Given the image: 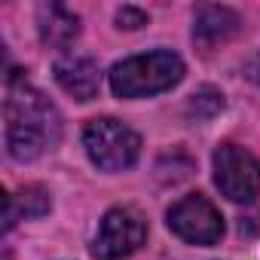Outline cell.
Wrapping results in <instances>:
<instances>
[{
	"instance_id": "cell-1",
	"label": "cell",
	"mask_w": 260,
	"mask_h": 260,
	"mask_svg": "<svg viewBox=\"0 0 260 260\" xmlns=\"http://www.w3.org/2000/svg\"><path fill=\"white\" fill-rule=\"evenodd\" d=\"M7 119V150L19 162H31L52 150L61 138V116L52 101L31 89L28 83L10 80V92L4 101Z\"/></svg>"
},
{
	"instance_id": "cell-2",
	"label": "cell",
	"mask_w": 260,
	"mask_h": 260,
	"mask_svg": "<svg viewBox=\"0 0 260 260\" xmlns=\"http://www.w3.org/2000/svg\"><path fill=\"white\" fill-rule=\"evenodd\" d=\"M184 77V61L175 52H147L125 58L110 71V89L119 98H141L172 89Z\"/></svg>"
},
{
	"instance_id": "cell-3",
	"label": "cell",
	"mask_w": 260,
	"mask_h": 260,
	"mask_svg": "<svg viewBox=\"0 0 260 260\" xmlns=\"http://www.w3.org/2000/svg\"><path fill=\"white\" fill-rule=\"evenodd\" d=\"M83 147L89 159L104 172H122L141 153V138L119 119H92L83 128Z\"/></svg>"
},
{
	"instance_id": "cell-4",
	"label": "cell",
	"mask_w": 260,
	"mask_h": 260,
	"mask_svg": "<svg viewBox=\"0 0 260 260\" xmlns=\"http://www.w3.org/2000/svg\"><path fill=\"white\" fill-rule=\"evenodd\" d=\"M147 239V223L135 208H110L95 233V260H125Z\"/></svg>"
},
{
	"instance_id": "cell-5",
	"label": "cell",
	"mask_w": 260,
	"mask_h": 260,
	"mask_svg": "<svg viewBox=\"0 0 260 260\" xmlns=\"http://www.w3.org/2000/svg\"><path fill=\"white\" fill-rule=\"evenodd\" d=\"M214 184L233 202H251L260 193V162L236 144H223L214 153Z\"/></svg>"
},
{
	"instance_id": "cell-6",
	"label": "cell",
	"mask_w": 260,
	"mask_h": 260,
	"mask_svg": "<svg viewBox=\"0 0 260 260\" xmlns=\"http://www.w3.org/2000/svg\"><path fill=\"white\" fill-rule=\"evenodd\" d=\"M169 230L193 245H214L223 236L220 211L205 196H187L169 208Z\"/></svg>"
},
{
	"instance_id": "cell-7",
	"label": "cell",
	"mask_w": 260,
	"mask_h": 260,
	"mask_svg": "<svg viewBox=\"0 0 260 260\" xmlns=\"http://www.w3.org/2000/svg\"><path fill=\"white\" fill-rule=\"evenodd\" d=\"M239 28H242V22H239V16L233 10H226V7H202L196 13V22H193V40H196L199 49L211 52L214 46L233 40L239 34Z\"/></svg>"
},
{
	"instance_id": "cell-8",
	"label": "cell",
	"mask_w": 260,
	"mask_h": 260,
	"mask_svg": "<svg viewBox=\"0 0 260 260\" xmlns=\"http://www.w3.org/2000/svg\"><path fill=\"white\" fill-rule=\"evenodd\" d=\"M55 80L58 86L74 95L77 101H89L98 95V86H101V71L92 58L86 55H68L55 64Z\"/></svg>"
},
{
	"instance_id": "cell-9",
	"label": "cell",
	"mask_w": 260,
	"mask_h": 260,
	"mask_svg": "<svg viewBox=\"0 0 260 260\" xmlns=\"http://www.w3.org/2000/svg\"><path fill=\"white\" fill-rule=\"evenodd\" d=\"M80 34V19L61 4L40 7V40L52 49H68Z\"/></svg>"
},
{
	"instance_id": "cell-10",
	"label": "cell",
	"mask_w": 260,
	"mask_h": 260,
	"mask_svg": "<svg viewBox=\"0 0 260 260\" xmlns=\"http://www.w3.org/2000/svg\"><path fill=\"white\" fill-rule=\"evenodd\" d=\"M49 211V193L43 187H22L16 196H7V214H4V233L16 226V220L43 217Z\"/></svg>"
},
{
	"instance_id": "cell-11",
	"label": "cell",
	"mask_w": 260,
	"mask_h": 260,
	"mask_svg": "<svg viewBox=\"0 0 260 260\" xmlns=\"http://www.w3.org/2000/svg\"><path fill=\"white\" fill-rule=\"evenodd\" d=\"M220 107H223V95H220L217 89H211V86L199 89V92L190 98V113H193L196 119H208V116H214Z\"/></svg>"
},
{
	"instance_id": "cell-12",
	"label": "cell",
	"mask_w": 260,
	"mask_h": 260,
	"mask_svg": "<svg viewBox=\"0 0 260 260\" xmlns=\"http://www.w3.org/2000/svg\"><path fill=\"white\" fill-rule=\"evenodd\" d=\"M116 25L125 28V31H138V28L147 25V13L144 10H135V7H122L116 13Z\"/></svg>"
},
{
	"instance_id": "cell-13",
	"label": "cell",
	"mask_w": 260,
	"mask_h": 260,
	"mask_svg": "<svg viewBox=\"0 0 260 260\" xmlns=\"http://www.w3.org/2000/svg\"><path fill=\"white\" fill-rule=\"evenodd\" d=\"M248 77H251L254 83H260V55H257V58L248 64Z\"/></svg>"
}]
</instances>
